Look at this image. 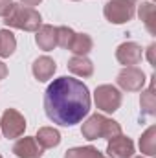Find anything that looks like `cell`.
Segmentation results:
<instances>
[{
    "label": "cell",
    "instance_id": "7402d4cb",
    "mask_svg": "<svg viewBox=\"0 0 156 158\" xmlns=\"http://www.w3.org/2000/svg\"><path fill=\"white\" fill-rule=\"evenodd\" d=\"M13 4H15L13 0H0V17H6L11 11Z\"/></svg>",
    "mask_w": 156,
    "mask_h": 158
},
{
    "label": "cell",
    "instance_id": "6da1fadb",
    "mask_svg": "<svg viewBox=\"0 0 156 158\" xmlns=\"http://www.w3.org/2000/svg\"><path fill=\"white\" fill-rule=\"evenodd\" d=\"M44 110L57 125L70 127L79 123L90 110L88 86L68 76L53 79L44 94Z\"/></svg>",
    "mask_w": 156,
    "mask_h": 158
},
{
    "label": "cell",
    "instance_id": "30bf717a",
    "mask_svg": "<svg viewBox=\"0 0 156 158\" xmlns=\"http://www.w3.org/2000/svg\"><path fill=\"white\" fill-rule=\"evenodd\" d=\"M13 153L18 158H40L42 156V147L37 143L35 138L24 136V138L17 140V143L13 145Z\"/></svg>",
    "mask_w": 156,
    "mask_h": 158
},
{
    "label": "cell",
    "instance_id": "5b68a950",
    "mask_svg": "<svg viewBox=\"0 0 156 158\" xmlns=\"http://www.w3.org/2000/svg\"><path fill=\"white\" fill-rule=\"evenodd\" d=\"M94 99H96V105L99 110L103 112H114L119 109L121 105V94L116 86L112 85H101L96 88V94H94Z\"/></svg>",
    "mask_w": 156,
    "mask_h": 158
},
{
    "label": "cell",
    "instance_id": "8992f818",
    "mask_svg": "<svg viewBox=\"0 0 156 158\" xmlns=\"http://www.w3.org/2000/svg\"><path fill=\"white\" fill-rule=\"evenodd\" d=\"M26 129V119L24 116L15 110V109H7L2 118H0V131L6 138H20L24 134Z\"/></svg>",
    "mask_w": 156,
    "mask_h": 158
},
{
    "label": "cell",
    "instance_id": "d4e9b609",
    "mask_svg": "<svg viewBox=\"0 0 156 158\" xmlns=\"http://www.w3.org/2000/svg\"><path fill=\"white\" fill-rule=\"evenodd\" d=\"M6 76H7V66H6V64L0 61V81L6 77Z\"/></svg>",
    "mask_w": 156,
    "mask_h": 158
},
{
    "label": "cell",
    "instance_id": "9a60e30c",
    "mask_svg": "<svg viewBox=\"0 0 156 158\" xmlns=\"http://www.w3.org/2000/svg\"><path fill=\"white\" fill-rule=\"evenodd\" d=\"M92 46H94V40L90 35H86V33H76V37L72 40V44H70V52H74L76 55H86L90 50H92Z\"/></svg>",
    "mask_w": 156,
    "mask_h": 158
},
{
    "label": "cell",
    "instance_id": "4fadbf2b",
    "mask_svg": "<svg viewBox=\"0 0 156 158\" xmlns=\"http://www.w3.org/2000/svg\"><path fill=\"white\" fill-rule=\"evenodd\" d=\"M68 70L79 77H90L94 74V64L86 55H74L68 61Z\"/></svg>",
    "mask_w": 156,
    "mask_h": 158
},
{
    "label": "cell",
    "instance_id": "8fae6325",
    "mask_svg": "<svg viewBox=\"0 0 156 158\" xmlns=\"http://www.w3.org/2000/svg\"><path fill=\"white\" fill-rule=\"evenodd\" d=\"M33 76L37 81H48V79H51V76L55 74V70H57V66H55V61L53 59H50L48 55H42L39 57L35 63H33Z\"/></svg>",
    "mask_w": 156,
    "mask_h": 158
},
{
    "label": "cell",
    "instance_id": "9c48e42d",
    "mask_svg": "<svg viewBox=\"0 0 156 158\" xmlns=\"http://www.w3.org/2000/svg\"><path fill=\"white\" fill-rule=\"evenodd\" d=\"M143 57V52H142V46L136 44V42H123L119 44L116 50V59L125 64V66H134V64H140Z\"/></svg>",
    "mask_w": 156,
    "mask_h": 158
},
{
    "label": "cell",
    "instance_id": "7c38bea8",
    "mask_svg": "<svg viewBox=\"0 0 156 158\" xmlns=\"http://www.w3.org/2000/svg\"><path fill=\"white\" fill-rule=\"evenodd\" d=\"M35 40H37V46L44 52H50L57 46V28L53 26H40L37 30V35H35Z\"/></svg>",
    "mask_w": 156,
    "mask_h": 158
},
{
    "label": "cell",
    "instance_id": "ba28073f",
    "mask_svg": "<svg viewBox=\"0 0 156 158\" xmlns=\"http://www.w3.org/2000/svg\"><path fill=\"white\" fill-rule=\"evenodd\" d=\"M107 155H109V158H130L134 155V143L130 138L117 134V136L109 140Z\"/></svg>",
    "mask_w": 156,
    "mask_h": 158
},
{
    "label": "cell",
    "instance_id": "4316f807",
    "mask_svg": "<svg viewBox=\"0 0 156 158\" xmlns=\"http://www.w3.org/2000/svg\"><path fill=\"white\" fill-rule=\"evenodd\" d=\"M0 158H2V156H0Z\"/></svg>",
    "mask_w": 156,
    "mask_h": 158
},
{
    "label": "cell",
    "instance_id": "3957f363",
    "mask_svg": "<svg viewBox=\"0 0 156 158\" xmlns=\"http://www.w3.org/2000/svg\"><path fill=\"white\" fill-rule=\"evenodd\" d=\"M6 26L9 28H17V30H24V31H37L40 28V19L39 11H35L33 7L22 6V4H13L11 11L4 17Z\"/></svg>",
    "mask_w": 156,
    "mask_h": 158
},
{
    "label": "cell",
    "instance_id": "e0dca14e",
    "mask_svg": "<svg viewBox=\"0 0 156 158\" xmlns=\"http://www.w3.org/2000/svg\"><path fill=\"white\" fill-rule=\"evenodd\" d=\"M140 149L149 156L156 155V127H149L143 132V136L140 138Z\"/></svg>",
    "mask_w": 156,
    "mask_h": 158
},
{
    "label": "cell",
    "instance_id": "d6986e66",
    "mask_svg": "<svg viewBox=\"0 0 156 158\" xmlns=\"http://www.w3.org/2000/svg\"><path fill=\"white\" fill-rule=\"evenodd\" d=\"M140 105H142V110L145 114H154L156 112V96H154V85L151 83V86L142 92V98H140Z\"/></svg>",
    "mask_w": 156,
    "mask_h": 158
},
{
    "label": "cell",
    "instance_id": "2e32d148",
    "mask_svg": "<svg viewBox=\"0 0 156 158\" xmlns=\"http://www.w3.org/2000/svg\"><path fill=\"white\" fill-rule=\"evenodd\" d=\"M138 15L142 19V22L145 24V28L154 33V22H156V7L153 2H143L138 9Z\"/></svg>",
    "mask_w": 156,
    "mask_h": 158
},
{
    "label": "cell",
    "instance_id": "52a82bcc",
    "mask_svg": "<svg viewBox=\"0 0 156 158\" xmlns=\"http://www.w3.org/2000/svg\"><path fill=\"white\" fill-rule=\"evenodd\" d=\"M117 85L127 92H138L145 85V74L136 66H125L117 74Z\"/></svg>",
    "mask_w": 156,
    "mask_h": 158
},
{
    "label": "cell",
    "instance_id": "7a4b0ae2",
    "mask_svg": "<svg viewBox=\"0 0 156 158\" xmlns=\"http://www.w3.org/2000/svg\"><path fill=\"white\" fill-rule=\"evenodd\" d=\"M81 132L86 140H97V138L110 140L117 134H121V127H119L117 121L105 118L103 114H92L83 123Z\"/></svg>",
    "mask_w": 156,
    "mask_h": 158
},
{
    "label": "cell",
    "instance_id": "277c9868",
    "mask_svg": "<svg viewBox=\"0 0 156 158\" xmlns=\"http://www.w3.org/2000/svg\"><path fill=\"white\" fill-rule=\"evenodd\" d=\"M103 15L109 22L112 24H123V22H129L132 17H134V4L129 2V0H110L105 9H103Z\"/></svg>",
    "mask_w": 156,
    "mask_h": 158
},
{
    "label": "cell",
    "instance_id": "44dd1931",
    "mask_svg": "<svg viewBox=\"0 0 156 158\" xmlns=\"http://www.w3.org/2000/svg\"><path fill=\"white\" fill-rule=\"evenodd\" d=\"M76 37V31L72 30V28H66V26H59L57 28V46H61V48H70V44H72V40Z\"/></svg>",
    "mask_w": 156,
    "mask_h": 158
},
{
    "label": "cell",
    "instance_id": "cb8c5ba5",
    "mask_svg": "<svg viewBox=\"0 0 156 158\" xmlns=\"http://www.w3.org/2000/svg\"><path fill=\"white\" fill-rule=\"evenodd\" d=\"M22 6H28V7H33V6H39L40 0H20Z\"/></svg>",
    "mask_w": 156,
    "mask_h": 158
},
{
    "label": "cell",
    "instance_id": "ac0fdd59",
    "mask_svg": "<svg viewBox=\"0 0 156 158\" xmlns=\"http://www.w3.org/2000/svg\"><path fill=\"white\" fill-rule=\"evenodd\" d=\"M17 48V39L9 30H0V57H9Z\"/></svg>",
    "mask_w": 156,
    "mask_h": 158
},
{
    "label": "cell",
    "instance_id": "484cf974",
    "mask_svg": "<svg viewBox=\"0 0 156 158\" xmlns=\"http://www.w3.org/2000/svg\"><path fill=\"white\" fill-rule=\"evenodd\" d=\"M129 2H132V4H134V2H136V0H129Z\"/></svg>",
    "mask_w": 156,
    "mask_h": 158
},
{
    "label": "cell",
    "instance_id": "603a6c76",
    "mask_svg": "<svg viewBox=\"0 0 156 158\" xmlns=\"http://www.w3.org/2000/svg\"><path fill=\"white\" fill-rule=\"evenodd\" d=\"M154 44H151L149 48H147V59H149V63L151 64H154Z\"/></svg>",
    "mask_w": 156,
    "mask_h": 158
},
{
    "label": "cell",
    "instance_id": "ffe728a7",
    "mask_svg": "<svg viewBox=\"0 0 156 158\" xmlns=\"http://www.w3.org/2000/svg\"><path fill=\"white\" fill-rule=\"evenodd\" d=\"M64 158H109V156L101 155L96 147L86 145V147H74V149L66 151Z\"/></svg>",
    "mask_w": 156,
    "mask_h": 158
},
{
    "label": "cell",
    "instance_id": "5bb4252c",
    "mask_svg": "<svg viewBox=\"0 0 156 158\" xmlns=\"http://www.w3.org/2000/svg\"><path fill=\"white\" fill-rule=\"evenodd\" d=\"M35 140L42 149H51V147H57L61 143V134L53 127H42V129H39Z\"/></svg>",
    "mask_w": 156,
    "mask_h": 158
}]
</instances>
